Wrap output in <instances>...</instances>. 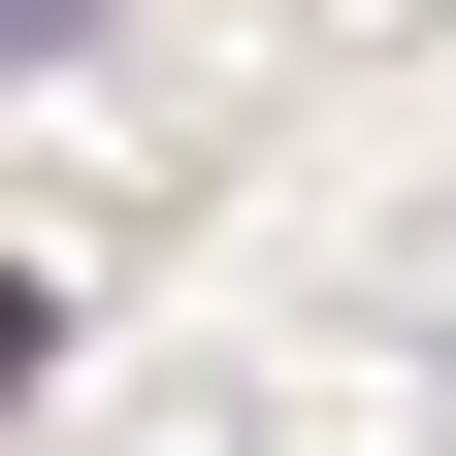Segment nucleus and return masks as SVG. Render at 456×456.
<instances>
[{"label":"nucleus","instance_id":"nucleus-1","mask_svg":"<svg viewBox=\"0 0 456 456\" xmlns=\"http://www.w3.org/2000/svg\"><path fill=\"white\" fill-rule=\"evenodd\" d=\"M66 33H98V0H0V66H66Z\"/></svg>","mask_w":456,"mask_h":456}]
</instances>
